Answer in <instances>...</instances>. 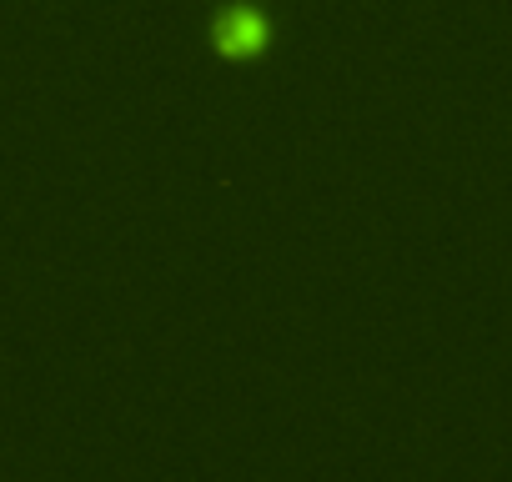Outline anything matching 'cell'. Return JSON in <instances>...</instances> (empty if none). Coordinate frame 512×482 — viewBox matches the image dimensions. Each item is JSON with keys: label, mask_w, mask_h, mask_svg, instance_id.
<instances>
[{"label": "cell", "mask_w": 512, "mask_h": 482, "mask_svg": "<svg viewBox=\"0 0 512 482\" xmlns=\"http://www.w3.org/2000/svg\"><path fill=\"white\" fill-rule=\"evenodd\" d=\"M216 36H221L226 51H256V46L267 41V31H262V21H256V16H226Z\"/></svg>", "instance_id": "1"}]
</instances>
